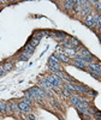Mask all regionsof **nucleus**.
<instances>
[{"label":"nucleus","instance_id":"f257e3e1","mask_svg":"<svg viewBox=\"0 0 101 120\" xmlns=\"http://www.w3.org/2000/svg\"><path fill=\"white\" fill-rule=\"evenodd\" d=\"M28 91L31 94V96H33V98H41V97H43L45 96V91L42 89H40V88H31L30 90H28Z\"/></svg>","mask_w":101,"mask_h":120},{"label":"nucleus","instance_id":"f03ea898","mask_svg":"<svg viewBox=\"0 0 101 120\" xmlns=\"http://www.w3.org/2000/svg\"><path fill=\"white\" fill-rule=\"evenodd\" d=\"M46 79H47V81L50 83V84H52L53 86H55V85H59L60 84V78L57 76V75H49V76H47L46 77Z\"/></svg>","mask_w":101,"mask_h":120},{"label":"nucleus","instance_id":"7ed1b4c3","mask_svg":"<svg viewBox=\"0 0 101 120\" xmlns=\"http://www.w3.org/2000/svg\"><path fill=\"white\" fill-rule=\"evenodd\" d=\"M88 66H89V68L92 70V71H95V72H97V73H101V65H100V64L90 61V63L88 64Z\"/></svg>","mask_w":101,"mask_h":120},{"label":"nucleus","instance_id":"20e7f679","mask_svg":"<svg viewBox=\"0 0 101 120\" xmlns=\"http://www.w3.org/2000/svg\"><path fill=\"white\" fill-rule=\"evenodd\" d=\"M85 24L89 26V28H92L95 25L94 23V13H89L87 17H85Z\"/></svg>","mask_w":101,"mask_h":120},{"label":"nucleus","instance_id":"39448f33","mask_svg":"<svg viewBox=\"0 0 101 120\" xmlns=\"http://www.w3.org/2000/svg\"><path fill=\"white\" fill-rule=\"evenodd\" d=\"M70 101H71V102L76 106L77 103H79L81 101H82V97H79V96L76 95V94H71V95H70Z\"/></svg>","mask_w":101,"mask_h":120},{"label":"nucleus","instance_id":"423d86ee","mask_svg":"<svg viewBox=\"0 0 101 120\" xmlns=\"http://www.w3.org/2000/svg\"><path fill=\"white\" fill-rule=\"evenodd\" d=\"M31 54H33V53H30V52L24 51V49H23V52L21 53V56H19V60H22V61H25V60H28L30 56H31Z\"/></svg>","mask_w":101,"mask_h":120},{"label":"nucleus","instance_id":"0eeeda50","mask_svg":"<svg viewBox=\"0 0 101 120\" xmlns=\"http://www.w3.org/2000/svg\"><path fill=\"white\" fill-rule=\"evenodd\" d=\"M75 4H76L75 0H66V1H64V7L67 10L72 8V7H75Z\"/></svg>","mask_w":101,"mask_h":120},{"label":"nucleus","instance_id":"6e6552de","mask_svg":"<svg viewBox=\"0 0 101 120\" xmlns=\"http://www.w3.org/2000/svg\"><path fill=\"white\" fill-rule=\"evenodd\" d=\"M54 56L58 59V60H62V61H67L69 58L64 54V53H54Z\"/></svg>","mask_w":101,"mask_h":120},{"label":"nucleus","instance_id":"1a4fd4ad","mask_svg":"<svg viewBox=\"0 0 101 120\" xmlns=\"http://www.w3.org/2000/svg\"><path fill=\"white\" fill-rule=\"evenodd\" d=\"M18 108L21 109V111H23V112H28V111H30L29 105H27V103H24V102H19V103H18Z\"/></svg>","mask_w":101,"mask_h":120},{"label":"nucleus","instance_id":"9d476101","mask_svg":"<svg viewBox=\"0 0 101 120\" xmlns=\"http://www.w3.org/2000/svg\"><path fill=\"white\" fill-rule=\"evenodd\" d=\"M64 54L66 55H69V56H75V54H76V51H75V48H65L64 49Z\"/></svg>","mask_w":101,"mask_h":120},{"label":"nucleus","instance_id":"9b49d317","mask_svg":"<svg viewBox=\"0 0 101 120\" xmlns=\"http://www.w3.org/2000/svg\"><path fill=\"white\" fill-rule=\"evenodd\" d=\"M75 88V91H82V93H87V88L83 85H79V84H74Z\"/></svg>","mask_w":101,"mask_h":120},{"label":"nucleus","instance_id":"f8f14e48","mask_svg":"<svg viewBox=\"0 0 101 120\" xmlns=\"http://www.w3.org/2000/svg\"><path fill=\"white\" fill-rule=\"evenodd\" d=\"M94 23H95V25H101V15L100 13H94Z\"/></svg>","mask_w":101,"mask_h":120},{"label":"nucleus","instance_id":"ddd939ff","mask_svg":"<svg viewBox=\"0 0 101 120\" xmlns=\"http://www.w3.org/2000/svg\"><path fill=\"white\" fill-rule=\"evenodd\" d=\"M40 85L43 86V88H53V85L50 84L47 79H43V81H40Z\"/></svg>","mask_w":101,"mask_h":120},{"label":"nucleus","instance_id":"4468645a","mask_svg":"<svg viewBox=\"0 0 101 120\" xmlns=\"http://www.w3.org/2000/svg\"><path fill=\"white\" fill-rule=\"evenodd\" d=\"M40 42V38H36V37H31L30 38V41H29V45H31L34 48H35V46L37 45Z\"/></svg>","mask_w":101,"mask_h":120},{"label":"nucleus","instance_id":"2eb2a0df","mask_svg":"<svg viewBox=\"0 0 101 120\" xmlns=\"http://www.w3.org/2000/svg\"><path fill=\"white\" fill-rule=\"evenodd\" d=\"M12 66H13V64H12V63H5V64L3 65V67H4L5 71H10V70L12 68Z\"/></svg>","mask_w":101,"mask_h":120},{"label":"nucleus","instance_id":"dca6fc26","mask_svg":"<svg viewBox=\"0 0 101 120\" xmlns=\"http://www.w3.org/2000/svg\"><path fill=\"white\" fill-rule=\"evenodd\" d=\"M24 51H28V52H30V53H33L34 52V47L31 46V45H25V47H24Z\"/></svg>","mask_w":101,"mask_h":120},{"label":"nucleus","instance_id":"f3484780","mask_svg":"<svg viewBox=\"0 0 101 120\" xmlns=\"http://www.w3.org/2000/svg\"><path fill=\"white\" fill-rule=\"evenodd\" d=\"M8 105H10V108H11V111H17V109H19V108H18V105L15 103V102H11V103H8Z\"/></svg>","mask_w":101,"mask_h":120},{"label":"nucleus","instance_id":"a211bd4d","mask_svg":"<svg viewBox=\"0 0 101 120\" xmlns=\"http://www.w3.org/2000/svg\"><path fill=\"white\" fill-rule=\"evenodd\" d=\"M6 106H7V103L0 102V112H6Z\"/></svg>","mask_w":101,"mask_h":120},{"label":"nucleus","instance_id":"6ab92c4d","mask_svg":"<svg viewBox=\"0 0 101 120\" xmlns=\"http://www.w3.org/2000/svg\"><path fill=\"white\" fill-rule=\"evenodd\" d=\"M29 119H30V120H35V116H34L33 114H29Z\"/></svg>","mask_w":101,"mask_h":120}]
</instances>
